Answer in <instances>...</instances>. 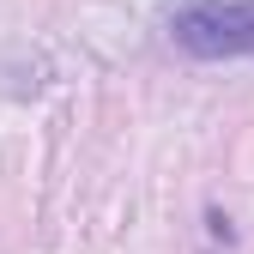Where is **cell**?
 I'll use <instances>...</instances> for the list:
<instances>
[{
    "instance_id": "6da1fadb",
    "label": "cell",
    "mask_w": 254,
    "mask_h": 254,
    "mask_svg": "<svg viewBox=\"0 0 254 254\" xmlns=\"http://www.w3.org/2000/svg\"><path fill=\"white\" fill-rule=\"evenodd\" d=\"M170 43L194 61L254 55V0H188L170 18Z\"/></svg>"
}]
</instances>
